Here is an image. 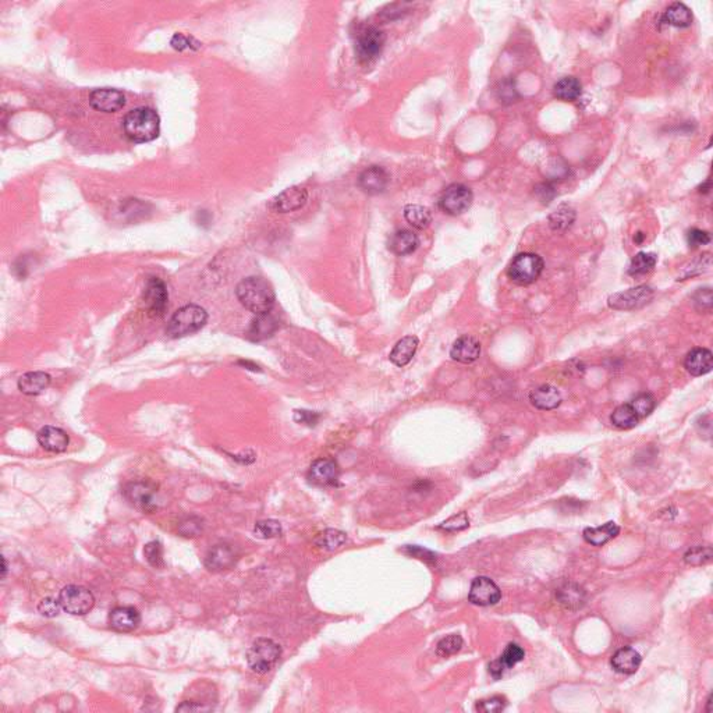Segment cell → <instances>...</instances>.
Returning a JSON list of instances; mask_svg holds the SVG:
<instances>
[{"instance_id": "49", "label": "cell", "mask_w": 713, "mask_h": 713, "mask_svg": "<svg viewBox=\"0 0 713 713\" xmlns=\"http://www.w3.org/2000/svg\"><path fill=\"white\" fill-rule=\"evenodd\" d=\"M202 531V524H201V520H195V519H188L187 523H183L181 527H180V532L183 534V537H197L199 532Z\"/></svg>"}, {"instance_id": "48", "label": "cell", "mask_w": 713, "mask_h": 713, "mask_svg": "<svg viewBox=\"0 0 713 713\" xmlns=\"http://www.w3.org/2000/svg\"><path fill=\"white\" fill-rule=\"evenodd\" d=\"M321 415L315 411H308V410H297L294 413V421L298 422V424H302V425H307V427H315L319 421Z\"/></svg>"}, {"instance_id": "10", "label": "cell", "mask_w": 713, "mask_h": 713, "mask_svg": "<svg viewBox=\"0 0 713 713\" xmlns=\"http://www.w3.org/2000/svg\"><path fill=\"white\" fill-rule=\"evenodd\" d=\"M385 45V33L375 28V26H367L361 29L357 35L355 42V52L361 61H372L376 59Z\"/></svg>"}, {"instance_id": "42", "label": "cell", "mask_w": 713, "mask_h": 713, "mask_svg": "<svg viewBox=\"0 0 713 713\" xmlns=\"http://www.w3.org/2000/svg\"><path fill=\"white\" fill-rule=\"evenodd\" d=\"M712 548H710V546H697V548L690 549L684 555V562L687 565H691V566H701V565L710 563L712 560Z\"/></svg>"}, {"instance_id": "18", "label": "cell", "mask_w": 713, "mask_h": 713, "mask_svg": "<svg viewBox=\"0 0 713 713\" xmlns=\"http://www.w3.org/2000/svg\"><path fill=\"white\" fill-rule=\"evenodd\" d=\"M389 181H390L389 173L379 166H372L362 171V174L360 176V187L371 195L382 194L388 188Z\"/></svg>"}, {"instance_id": "36", "label": "cell", "mask_w": 713, "mask_h": 713, "mask_svg": "<svg viewBox=\"0 0 713 713\" xmlns=\"http://www.w3.org/2000/svg\"><path fill=\"white\" fill-rule=\"evenodd\" d=\"M558 594L560 604L569 609H578L584 605L585 592L578 585L567 584L563 588H560Z\"/></svg>"}, {"instance_id": "20", "label": "cell", "mask_w": 713, "mask_h": 713, "mask_svg": "<svg viewBox=\"0 0 713 713\" xmlns=\"http://www.w3.org/2000/svg\"><path fill=\"white\" fill-rule=\"evenodd\" d=\"M684 367L693 376H703L710 374L713 368L712 351L704 347L693 348L686 357Z\"/></svg>"}, {"instance_id": "12", "label": "cell", "mask_w": 713, "mask_h": 713, "mask_svg": "<svg viewBox=\"0 0 713 713\" xmlns=\"http://www.w3.org/2000/svg\"><path fill=\"white\" fill-rule=\"evenodd\" d=\"M502 598L500 588L488 577H478L473 581L468 601L477 606H493Z\"/></svg>"}, {"instance_id": "27", "label": "cell", "mask_w": 713, "mask_h": 713, "mask_svg": "<svg viewBox=\"0 0 713 713\" xmlns=\"http://www.w3.org/2000/svg\"><path fill=\"white\" fill-rule=\"evenodd\" d=\"M620 534V527L615 521H609L601 527H588L584 530V539L592 546H602Z\"/></svg>"}, {"instance_id": "14", "label": "cell", "mask_w": 713, "mask_h": 713, "mask_svg": "<svg viewBox=\"0 0 713 713\" xmlns=\"http://www.w3.org/2000/svg\"><path fill=\"white\" fill-rule=\"evenodd\" d=\"M89 105L103 113H114L124 107L125 96L121 91L113 88H99L91 92Z\"/></svg>"}, {"instance_id": "40", "label": "cell", "mask_w": 713, "mask_h": 713, "mask_svg": "<svg viewBox=\"0 0 713 713\" xmlns=\"http://www.w3.org/2000/svg\"><path fill=\"white\" fill-rule=\"evenodd\" d=\"M630 406L633 407V410L636 411L638 418H645V417H648L655 410L657 401H655L652 394L641 393V394H638L637 397H634L631 400Z\"/></svg>"}, {"instance_id": "54", "label": "cell", "mask_w": 713, "mask_h": 713, "mask_svg": "<svg viewBox=\"0 0 713 713\" xmlns=\"http://www.w3.org/2000/svg\"><path fill=\"white\" fill-rule=\"evenodd\" d=\"M712 700L713 694H711V696L708 697V701H707V712L708 713L712 712Z\"/></svg>"}, {"instance_id": "30", "label": "cell", "mask_w": 713, "mask_h": 713, "mask_svg": "<svg viewBox=\"0 0 713 713\" xmlns=\"http://www.w3.org/2000/svg\"><path fill=\"white\" fill-rule=\"evenodd\" d=\"M664 21L673 26L686 28L693 24V13L684 3H673L666 8Z\"/></svg>"}, {"instance_id": "22", "label": "cell", "mask_w": 713, "mask_h": 713, "mask_svg": "<svg viewBox=\"0 0 713 713\" xmlns=\"http://www.w3.org/2000/svg\"><path fill=\"white\" fill-rule=\"evenodd\" d=\"M526 657L524 650L517 644H509L499 659L493 661L489 665V673L498 680L503 676V672L506 669H512L517 664H520Z\"/></svg>"}, {"instance_id": "34", "label": "cell", "mask_w": 713, "mask_h": 713, "mask_svg": "<svg viewBox=\"0 0 713 713\" xmlns=\"http://www.w3.org/2000/svg\"><path fill=\"white\" fill-rule=\"evenodd\" d=\"M406 220L415 229H427L432 222V213L422 205H407L404 208Z\"/></svg>"}, {"instance_id": "3", "label": "cell", "mask_w": 713, "mask_h": 713, "mask_svg": "<svg viewBox=\"0 0 713 713\" xmlns=\"http://www.w3.org/2000/svg\"><path fill=\"white\" fill-rule=\"evenodd\" d=\"M208 321L206 311L195 304L184 305L174 312L169 325H167V336L171 339L184 337L201 330Z\"/></svg>"}, {"instance_id": "21", "label": "cell", "mask_w": 713, "mask_h": 713, "mask_svg": "<svg viewBox=\"0 0 713 713\" xmlns=\"http://www.w3.org/2000/svg\"><path fill=\"white\" fill-rule=\"evenodd\" d=\"M339 478V467L333 460L319 459L309 468V480L321 486L333 485Z\"/></svg>"}, {"instance_id": "26", "label": "cell", "mask_w": 713, "mask_h": 713, "mask_svg": "<svg viewBox=\"0 0 713 713\" xmlns=\"http://www.w3.org/2000/svg\"><path fill=\"white\" fill-rule=\"evenodd\" d=\"M50 376L45 372H26L18 379V389L28 396H38L50 385Z\"/></svg>"}, {"instance_id": "55", "label": "cell", "mask_w": 713, "mask_h": 713, "mask_svg": "<svg viewBox=\"0 0 713 713\" xmlns=\"http://www.w3.org/2000/svg\"><path fill=\"white\" fill-rule=\"evenodd\" d=\"M1 562H3V569H1V577L4 578L6 574H7V562L4 558H1Z\"/></svg>"}, {"instance_id": "29", "label": "cell", "mask_w": 713, "mask_h": 713, "mask_svg": "<svg viewBox=\"0 0 713 713\" xmlns=\"http://www.w3.org/2000/svg\"><path fill=\"white\" fill-rule=\"evenodd\" d=\"M420 245L418 236L411 230H399L396 231L389 243V248L396 255H408L414 252Z\"/></svg>"}, {"instance_id": "25", "label": "cell", "mask_w": 713, "mask_h": 713, "mask_svg": "<svg viewBox=\"0 0 713 713\" xmlns=\"http://www.w3.org/2000/svg\"><path fill=\"white\" fill-rule=\"evenodd\" d=\"M277 328H279L277 321L269 312L256 315V318L252 319L250 323V328L247 330V337L251 342H261V340H265V339L273 336V333L277 330Z\"/></svg>"}, {"instance_id": "8", "label": "cell", "mask_w": 713, "mask_h": 713, "mask_svg": "<svg viewBox=\"0 0 713 713\" xmlns=\"http://www.w3.org/2000/svg\"><path fill=\"white\" fill-rule=\"evenodd\" d=\"M474 201L473 191L464 184L449 185L439 198L440 209L452 216H459L467 212Z\"/></svg>"}, {"instance_id": "47", "label": "cell", "mask_w": 713, "mask_h": 713, "mask_svg": "<svg viewBox=\"0 0 713 713\" xmlns=\"http://www.w3.org/2000/svg\"><path fill=\"white\" fill-rule=\"evenodd\" d=\"M712 291L710 287L700 289L694 296L696 305L703 311H711L712 308Z\"/></svg>"}, {"instance_id": "45", "label": "cell", "mask_w": 713, "mask_h": 713, "mask_svg": "<svg viewBox=\"0 0 713 713\" xmlns=\"http://www.w3.org/2000/svg\"><path fill=\"white\" fill-rule=\"evenodd\" d=\"M506 705H507V703H506V700L503 697H492L489 700L478 701L475 710L478 712H500V711H503L506 708Z\"/></svg>"}, {"instance_id": "56", "label": "cell", "mask_w": 713, "mask_h": 713, "mask_svg": "<svg viewBox=\"0 0 713 713\" xmlns=\"http://www.w3.org/2000/svg\"><path fill=\"white\" fill-rule=\"evenodd\" d=\"M643 238H644L643 233H638V238H634V240H636V243H638V244H640V243L643 241Z\"/></svg>"}, {"instance_id": "43", "label": "cell", "mask_w": 713, "mask_h": 713, "mask_svg": "<svg viewBox=\"0 0 713 713\" xmlns=\"http://www.w3.org/2000/svg\"><path fill=\"white\" fill-rule=\"evenodd\" d=\"M468 527H470V519H468L467 513L463 512V513H459V514L447 519L438 528L443 530L446 532H457V531H463Z\"/></svg>"}, {"instance_id": "17", "label": "cell", "mask_w": 713, "mask_h": 713, "mask_svg": "<svg viewBox=\"0 0 713 713\" xmlns=\"http://www.w3.org/2000/svg\"><path fill=\"white\" fill-rule=\"evenodd\" d=\"M450 355L454 361L461 364H471L481 355V343L473 336H461L453 343Z\"/></svg>"}, {"instance_id": "2", "label": "cell", "mask_w": 713, "mask_h": 713, "mask_svg": "<svg viewBox=\"0 0 713 713\" xmlns=\"http://www.w3.org/2000/svg\"><path fill=\"white\" fill-rule=\"evenodd\" d=\"M123 128L130 141L137 144L149 142L156 139L160 134V118L151 107H137L125 114Z\"/></svg>"}, {"instance_id": "53", "label": "cell", "mask_w": 713, "mask_h": 713, "mask_svg": "<svg viewBox=\"0 0 713 713\" xmlns=\"http://www.w3.org/2000/svg\"><path fill=\"white\" fill-rule=\"evenodd\" d=\"M710 190H711V180H707V183L700 187V191L701 192H710Z\"/></svg>"}, {"instance_id": "5", "label": "cell", "mask_w": 713, "mask_h": 713, "mask_svg": "<svg viewBox=\"0 0 713 713\" xmlns=\"http://www.w3.org/2000/svg\"><path fill=\"white\" fill-rule=\"evenodd\" d=\"M63 611L71 616H85L95 606L93 594L81 585H67L59 594Z\"/></svg>"}, {"instance_id": "4", "label": "cell", "mask_w": 713, "mask_h": 713, "mask_svg": "<svg viewBox=\"0 0 713 713\" xmlns=\"http://www.w3.org/2000/svg\"><path fill=\"white\" fill-rule=\"evenodd\" d=\"M282 657V648L270 638H258L252 643L247 652V664L250 669L258 675L270 672Z\"/></svg>"}, {"instance_id": "31", "label": "cell", "mask_w": 713, "mask_h": 713, "mask_svg": "<svg viewBox=\"0 0 713 713\" xmlns=\"http://www.w3.org/2000/svg\"><path fill=\"white\" fill-rule=\"evenodd\" d=\"M583 85L576 77H565L559 79L553 86V93L558 99L572 102L581 96Z\"/></svg>"}, {"instance_id": "50", "label": "cell", "mask_w": 713, "mask_h": 713, "mask_svg": "<svg viewBox=\"0 0 713 713\" xmlns=\"http://www.w3.org/2000/svg\"><path fill=\"white\" fill-rule=\"evenodd\" d=\"M406 552H408L411 556L417 558V559H421V560H425V562H429V560H435V555L429 551H425L422 548H418V546H407L404 549Z\"/></svg>"}, {"instance_id": "13", "label": "cell", "mask_w": 713, "mask_h": 713, "mask_svg": "<svg viewBox=\"0 0 713 713\" xmlns=\"http://www.w3.org/2000/svg\"><path fill=\"white\" fill-rule=\"evenodd\" d=\"M307 199H308V191L304 187L294 185V187L284 190L277 197H275L270 201L269 208L277 213H289V212L301 209L307 204Z\"/></svg>"}, {"instance_id": "44", "label": "cell", "mask_w": 713, "mask_h": 713, "mask_svg": "<svg viewBox=\"0 0 713 713\" xmlns=\"http://www.w3.org/2000/svg\"><path fill=\"white\" fill-rule=\"evenodd\" d=\"M60 611H63L61 605H60V601L59 598H53V597H47V598H43L39 605H38V612L45 616V618H56L60 615Z\"/></svg>"}, {"instance_id": "15", "label": "cell", "mask_w": 713, "mask_h": 713, "mask_svg": "<svg viewBox=\"0 0 713 713\" xmlns=\"http://www.w3.org/2000/svg\"><path fill=\"white\" fill-rule=\"evenodd\" d=\"M237 552L229 544H217L215 545L208 555L205 556V567L210 572H223L229 570L236 565Z\"/></svg>"}, {"instance_id": "39", "label": "cell", "mask_w": 713, "mask_h": 713, "mask_svg": "<svg viewBox=\"0 0 713 713\" xmlns=\"http://www.w3.org/2000/svg\"><path fill=\"white\" fill-rule=\"evenodd\" d=\"M283 532L282 524L276 520H262L254 527V534L259 539H273L280 537Z\"/></svg>"}, {"instance_id": "46", "label": "cell", "mask_w": 713, "mask_h": 713, "mask_svg": "<svg viewBox=\"0 0 713 713\" xmlns=\"http://www.w3.org/2000/svg\"><path fill=\"white\" fill-rule=\"evenodd\" d=\"M687 241H689L690 247L698 248L701 245H707V244L711 243V234L708 231H705V230L693 229L687 234Z\"/></svg>"}, {"instance_id": "7", "label": "cell", "mask_w": 713, "mask_h": 713, "mask_svg": "<svg viewBox=\"0 0 713 713\" xmlns=\"http://www.w3.org/2000/svg\"><path fill=\"white\" fill-rule=\"evenodd\" d=\"M123 492L127 502L142 512L152 513L158 509V488L149 481L130 482Z\"/></svg>"}, {"instance_id": "52", "label": "cell", "mask_w": 713, "mask_h": 713, "mask_svg": "<svg viewBox=\"0 0 713 713\" xmlns=\"http://www.w3.org/2000/svg\"><path fill=\"white\" fill-rule=\"evenodd\" d=\"M191 40H192L191 38L188 39L187 36H184L181 33H176L171 39V46L177 50H184V49L191 47Z\"/></svg>"}, {"instance_id": "23", "label": "cell", "mask_w": 713, "mask_h": 713, "mask_svg": "<svg viewBox=\"0 0 713 713\" xmlns=\"http://www.w3.org/2000/svg\"><path fill=\"white\" fill-rule=\"evenodd\" d=\"M530 400L539 410H555L562 404L560 392L552 385H541L530 393Z\"/></svg>"}, {"instance_id": "35", "label": "cell", "mask_w": 713, "mask_h": 713, "mask_svg": "<svg viewBox=\"0 0 713 713\" xmlns=\"http://www.w3.org/2000/svg\"><path fill=\"white\" fill-rule=\"evenodd\" d=\"M611 421L619 429H631V428H634L638 424L640 418H638V415L636 414V411L633 410V407L629 403V404L619 406L613 411V414L611 417Z\"/></svg>"}, {"instance_id": "9", "label": "cell", "mask_w": 713, "mask_h": 713, "mask_svg": "<svg viewBox=\"0 0 713 713\" xmlns=\"http://www.w3.org/2000/svg\"><path fill=\"white\" fill-rule=\"evenodd\" d=\"M654 298V290L650 286H638L609 297L608 304L613 309L630 311L647 305Z\"/></svg>"}, {"instance_id": "11", "label": "cell", "mask_w": 713, "mask_h": 713, "mask_svg": "<svg viewBox=\"0 0 713 713\" xmlns=\"http://www.w3.org/2000/svg\"><path fill=\"white\" fill-rule=\"evenodd\" d=\"M167 301L169 293L166 284L158 277H151L144 291V302L148 315L153 318L162 316L167 308Z\"/></svg>"}, {"instance_id": "41", "label": "cell", "mask_w": 713, "mask_h": 713, "mask_svg": "<svg viewBox=\"0 0 713 713\" xmlns=\"http://www.w3.org/2000/svg\"><path fill=\"white\" fill-rule=\"evenodd\" d=\"M144 556L146 562L153 569H163L164 567V559H163V546L159 541L148 542L144 548Z\"/></svg>"}, {"instance_id": "1", "label": "cell", "mask_w": 713, "mask_h": 713, "mask_svg": "<svg viewBox=\"0 0 713 713\" xmlns=\"http://www.w3.org/2000/svg\"><path fill=\"white\" fill-rule=\"evenodd\" d=\"M238 301L252 314L262 315L270 312L275 305V290L262 277H247L241 280L236 289Z\"/></svg>"}, {"instance_id": "24", "label": "cell", "mask_w": 713, "mask_h": 713, "mask_svg": "<svg viewBox=\"0 0 713 713\" xmlns=\"http://www.w3.org/2000/svg\"><path fill=\"white\" fill-rule=\"evenodd\" d=\"M641 662H643V658L641 655L630 648V647H626V648H622L619 650L613 657H612V661H611V665L612 668L618 672V673H622V675H634L640 666H641Z\"/></svg>"}, {"instance_id": "37", "label": "cell", "mask_w": 713, "mask_h": 713, "mask_svg": "<svg viewBox=\"0 0 713 713\" xmlns=\"http://www.w3.org/2000/svg\"><path fill=\"white\" fill-rule=\"evenodd\" d=\"M576 220V212L573 208L567 206V205H562L560 208H558L549 217V222H551V226L553 230H566L569 229Z\"/></svg>"}, {"instance_id": "38", "label": "cell", "mask_w": 713, "mask_h": 713, "mask_svg": "<svg viewBox=\"0 0 713 713\" xmlns=\"http://www.w3.org/2000/svg\"><path fill=\"white\" fill-rule=\"evenodd\" d=\"M464 641L459 634H450L442 638L436 645V654L442 658H449L461 651Z\"/></svg>"}, {"instance_id": "32", "label": "cell", "mask_w": 713, "mask_h": 713, "mask_svg": "<svg viewBox=\"0 0 713 713\" xmlns=\"http://www.w3.org/2000/svg\"><path fill=\"white\" fill-rule=\"evenodd\" d=\"M346 539H347V535L343 531L335 530V528H328L323 532L316 535V538L314 539V544L322 551L333 552V551H337L339 548H342L346 544Z\"/></svg>"}, {"instance_id": "33", "label": "cell", "mask_w": 713, "mask_h": 713, "mask_svg": "<svg viewBox=\"0 0 713 713\" xmlns=\"http://www.w3.org/2000/svg\"><path fill=\"white\" fill-rule=\"evenodd\" d=\"M658 263V256L654 252H640L637 254L629 266V275L633 277L644 276L654 270Z\"/></svg>"}, {"instance_id": "51", "label": "cell", "mask_w": 713, "mask_h": 713, "mask_svg": "<svg viewBox=\"0 0 713 713\" xmlns=\"http://www.w3.org/2000/svg\"><path fill=\"white\" fill-rule=\"evenodd\" d=\"M209 707H204L202 704H197L192 701H185L181 705L176 708L177 712H199V711H209Z\"/></svg>"}, {"instance_id": "28", "label": "cell", "mask_w": 713, "mask_h": 713, "mask_svg": "<svg viewBox=\"0 0 713 713\" xmlns=\"http://www.w3.org/2000/svg\"><path fill=\"white\" fill-rule=\"evenodd\" d=\"M418 339L415 336H406L397 342L390 353V361L397 367H406L410 364L418 348Z\"/></svg>"}, {"instance_id": "19", "label": "cell", "mask_w": 713, "mask_h": 713, "mask_svg": "<svg viewBox=\"0 0 713 713\" xmlns=\"http://www.w3.org/2000/svg\"><path fill=\"white\" fill-rule=\"evenodd\" d=\"M39 445L50 453H63L67 450L70 438L68 435L56 427H43L38 432Z\"/></svg>"}, {"instance_id": "6", "label": "cell", "mask_w": 713, "mask_h": 713, "mask_svg": "<svg viewBox=\"0 0 713 713\" xmlns=\"http://www.w3.org/2000/svg\"><path fill=\"white\" fill-rule=\"evenodd\" d=\"M545 268L544 259L531 252L519 254L509 266V277L519 284H530L535 282Z\"/></svg>"}, {"instance_id": "16", "label": "cell", "mask_w": 713, "mask_h": 713, "mask_svg": "<svg viewBox=\"0 0 713 713\" xmlns=\"http://www.w3.org/2000/svg\"><path fill=\"white\" fill-rule=\"evenodd\" d=\"M141 623L139 612L132 606H118L109 613V626L117 633H131Z\"/></svg>"}]
</instances>
